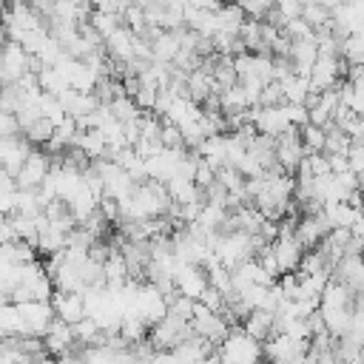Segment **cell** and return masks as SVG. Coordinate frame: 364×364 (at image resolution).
Instances as JSON below:
<instances>
[{
	"label": "cell",
	"instance_id": "d6986e66",
	"mask_svg": "<svg viewBox=\"0 0 364 364\" xmlns=\"http://www.w3.org/2000/svg\"><path fill=\"white\" fill-rule=\"evenodd\" d=\"M17 134H20V122H17V117L0 111V139H14Z\"/></svg>",
	"mask_w": 364,
	"mask_h": 364
},
{
	"label": "cell",
	"instance_id": "44dd1931",
	"mask_svg": "<svg viewBox=\"0 0 364 364\" xmlns=\"http://www.w3.org/2000/svg\"><path fill=\"white\" fill-rule=\"evenodd\" d=\"M48 364H51V361H48Z\"/></svg>",
	"mask_w": 364,
	"mask_h": 364
},
{
	"label": "cell",
	"instance_id": "ac0fdd59",
	"mask_svg": "<svg viewBox=\"0 0 364 364\" xmlns=\"http://www.w3.org/2000/svg\"><path fill=\"white\" fill-rule=\"evenodd\" d=\"M299 142H301V148H304V154L310 156V154H321V148H324V128H316V125H301L299 128Z\"/></svg>",
	"mask_w": 364,
	"mask_h": 364
},
{
	"label": "cell",
	"instance_id": "7a4b0ae2",
	"mask_svg": "<svg viewBox=\"0 0 364 364\" xmlns=\"http://www.w3.org/2000/svg\"><path fill=\"white\" fill-rule=\"evenodd\" d=\"M48 171H51L48 154L40 151V148H31L28 156H26V162H23V168H20L17 176H14L17 191H37V188L43 185V179L48 176Z\"/></svg>",
	"mask_w": 364,
	"mask_h": 364
},
{
	"label": "cell",
	"instance_id": "5b68a950",
	"mask_svg": "<svg viewBox=\"0 0 364 364\" xmlns=\"http://www.w3.org/2000/svg\"><path fill=\"white\" fill-rule=\"evenodd\" d=\"M14 307H17V318H20V336H40L43 338L46 327L54 318L51 304L48 301H23Z\"/></svg>",
	"mask_w": 364,
	"mask_h": 364
},
{
	"label": "cell",
	"instance_id": "9a60e30c",
	"mask_svg": "<svg viewBox=\"0 0 364 364\" xmlns=\"http://www.w3.org/2000/svg\"><path fill=\"white\" fill-rule=\"evenodd\" d=\"M117 336H119L128 347H134V344H139V341L148 338V324H145L142 318H136L134 313H122L119 327H117Z\"/></svg>",
	"mask_w": 364,
	"mask_h": 364
},
{
	"label": "cell",
	"instance_id": "30bf717a",
	"mask_svg": "<svg viewBox=\"0 0 364 364\" xmlns=\"http://www.w3.org/2000/svg\"><path fill=\"white\" fill-rule=\"evenodd\" d=\"M43 347H46V353H51V355H68L71 350H74V336H71V327L68 324H63V321H57V318H51V324L46 327V333H43Z\"/></svg>",
	"mask_w": 364,
	"mask_h": 364
},
{
	"label": "cell",
	"instance_id": "8fae6325",
	"mask_svg": "<svg viewBox=\"0 0 364 364\" xmlns=\"http://www.w3.org/2000/svg\"><path fill=\"white\" fill-rule=\"evenodd\" d=\"M242 333L250 336L253 341L264 344L273 333H276V316L273 313H264V310H250L242 321Z\"/></svg>",
	"mask_w": 364,
	"mask_h": 364
},
{
	"label": "cell",
	"instance_id": "277c9868",
	"mask_svg": "<svg viewBox=\"0 0 364 364\" xmlns=\"http://www.w3.org/2000/svg\"><path fill=\"white\" fill-rule=\"evenodd\" d=\"M307 154H304V148H301V142H299V131H284V134H279L276 139H273V162H276V168L282 171V173H293L296 171V165L304 159Z\"/></svg>",
	"mask_w": 364,
	"mask_h": 364
},
{
	"label": "cell",
	"instance_id": "6da1fadb",
	"mask_svg": "<svg viewBox=\"0 0 364 364\" xmlns=\"http://www.w3.org/2000/svg\"><path fill=\"white\" fill-rule=\"evenodd\" d=\"M219 364H262V344L242 333V327H230L228 336L216 347Z\"/></svg>",
	"mask_w": 364,
	"mask_h": 364
},
{
	"label": "cell",
	"instance_id": "4fadbf2b",
	"mask_svg": "<svg viewBox=\"0 0 364 364\" xmlns=\"http://www.w3.org/2000/svg\"><path fill=\"white\" fill-rule=\"evenodd\" d=\"M165 191H168L171 205H202V191H199L191 179L171 176V179L165 182Z\"/></svg>",
	"mask_w": 364,
	"mask_h": 364
},
{
	"label": "cell",
	"instance_id": "ffe728a7",
	"mask_svg": "<svg viewBox=\"0 0 364 364\" xmlns=\"http://www.w3.org/2000/svg\"><path fill=\"white\" fill-rule=\"evenodd\" d=\"M3 219H6V216H3V213H0V222H3Z\"/></svg>",
	"mask_w": 364,
	"mask_h": 364
},
{
	"label": "cell",
	"instance_id": "8992f818",
	"mask_svg": "<svg viewBox=\"0 0 364 364\" xmlns=\"http://www.w3.org/2000/svg\"><path fill=\"white\" fill-rule=\"evenodd\" d=\"M173 290H176L182 299H188V301H199L202 293L208 290V276H205V270L196 267V264H179V267L173 270Z\"/></svg>",
	"mask_w": 364,
	"mask_h": 364
},
{
	"label": "cell",
	"instance_id": "9c48e42d",
	"mask_svg": "<svg viewBox=\"0 0 364 364\" xmlns=\"http://www.w3.org/2000/svg\"><path fill=\"white\" fill-rule=\"evenodd\" d=\"M327 222H324V213H313V216H301L296 219V228H293V236L301 247H316L324 236H327Z\"/></svg>",
	"mask_w": 364,
	"mask_h": 364
},
{
	"label": "cell",
	"instance_id": "3957f363",
	"mask_svg": "<svg viewBox=\"0 0 364 364\" xmlns=\"http://www.w3.org/2000/svg\"><path fill=\"white\" fill-rule=\"evenodd\" d=\"M344 71L347 65L338 60V57H318L307 74V82H310V91L321 94V91H333L341 80H344Z\"/></svg>",
	"mask_w": 364,
	"mask_h": 364
},
{
	"label": "cell",
	"instance_id": "5bb4252c",
	"mask_svg": "<svg viewBox=\"0 0 364 364\" xmlns=\"http://www.w3.org/2000/svg\"><path fill=\"white\" fill-rule=\"evenodd\" d=\"M279 85H282V100H284V105H304V100H307V94H310L307 77L290 74V77H284Z\"/></svg>",
	"mask_w": 364,
	"mask_h": 364
},
{
	"label": "cell",
	"instance_id": "e0dca14e",
	"mask_svg": "<svg viewBox=\"0 0 364 364\" xmlns=\"http://www.w3.org/2000/svg\"><path fill=\"white\" fill-rule=\"evenodd\" d=\"M242 23H245V14H242L239 6H219L216 9V26H219V31L236 34Z\"/></svg>",
	"mask_w": 364,
	"mask_h": 364
},
{
	"label": "cell",
	"instance_id": "2e32d148",
	"mask_svg": "<svg viewBox=\"0 0 364 364\" xmlns=\"http://www.w3.org/2000/svg\"><path fill=\"white\" fill-rule=\"evenodd\" d=\"M20 134H23V139H26L28 145H46V142L51 139V134H54V125H51L48 119L37 117V119H34V122H28Z\"/></svg>",
	"mask_w": 364,
	"mask_h": 364
},
{
	"label": "cell",
	"instance_id": "ba28073f",
	"mask_svg": "<svg viewBox=\"0 0 364 364\" xmlns=\"http://www.w3.org/2000/svg\"><path fill=\"white\" fill-rule=\"evenodd\" d=\"M48 304H51L54 318L63 321V324H68V327L77 324L80 318H85V301H82V293H60V290H54L51 299H48Z\"/></svg>",
	"mask_w": 364,
	"mask_h": 364
},
{
	"label": "cell",
	"instance_id": "7c38bea8",
	"mask_svg": "<svg viewBox=\"0 0 364 364\" xmlns=\"http://www.w3.org/2000/svg\"><path fill=\"white\" fill-rule=\"evenodd\" d=\"M31 145L23 139V136H14V139H3V148H0V168L11 176H17V171L23 168L26 156H28Z\"/></svg>",
	"mask_w": 364,
	"mask_h": 364
},
{
	"label": "cell",
	"instance_id": "52a82bcc",
	"mask_svg": "<svg viewBox=\"0 0 364 364\" xmlns=\"http://www.w3.org/2000/svg\"><path fill=\"white\" fill-rule=\"evenodd\" d=\"M270 253H273V262H276L279 276H284V273H293L299 267V262L304 256V247L296 242L293 233H279L276 242L270 245Z\"/></svg>",
	"mask_w": 364,
	"mask_h": 364
}]
</instances>
